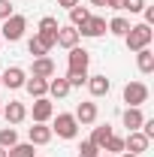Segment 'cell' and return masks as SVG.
<instances>
[{
  "label": "cell",
  "mask_w": 154,
  "mask_h": 157,
  "mask_svg": "<svg viewBox=\"0 0 154 157\" xmlns=\"http://www.w3.org/2000/svg\"><path fill=\"white\" fill-rule=\"evenodd\" d=\"M3 118L9 121V127H15L27 118V106L18 103V100H9V103H3Z\"/></svg>",
  "instance_id": "cell-6"
},
{
  "label": "cell",
  "mask_w": 154,
  "mask_h": 157,
  "mask_svg": "<svg viewBox=\"0 0 154 157\" xmlns=\"http://www.w3.org/2000/svg\"><path fill=\"white\" fill-rule=\"evenodd\" d=\"M88 91H91V97H106L109 91H112V82L103 76V73H97V76H88Z\"/></svg>",
  "instance_id": "cell-11"
},
{
  "label": "cell",
  "mask_w": 154,
  "mask_h": 157,
  "mask_svg": "<svg viewBox=\"0 0 154 157\" xmlns=\"http://www.w3.org/2000/svg\"><path fill=\"white\" fill-rule=\"evenodd\" d=\"M79 154H85V157H97V154H100V148H97L91 139H85V142L79 145Z\"/></svg>",
  "instance_id": "cell-28"
},
{
  "label": "cell",
  "mask_w": 154,
  "mask_h": 157,
  "mask_svg": "<svg viewBox=\"0 0 154 157\" xmlns=\"http://www.w3.org/2000/svg\"><path fill=\"white\" fill-rule=\"evenodd\" d=\"M24 30H27V18L18 15V12H12L9 18L3 21V27H0V39H6V42H18L24 36Z\"/></svg>",
  "instance_id": "cell-2"
},
{
  "label": "cell",
  "mask_w": 154,
  "mask_h": 157,
  "mask_svg": "<svg viewBox=\"0 0 154 157\" xmlns=\"http://www.w3.org/2000/svg\"><path fill=\"white\" fill-rule=\"evenodd\" d=\"M79 157H85V154H79Z\"/></svg>",
  "instance_id": "cell-41"
},
{
  "label": "cell",
  "mask_w": 154,
  "mask_h": 157,
  "mask_svg": "<svg viewBox=\"0 0 154 157\" xmlns=\"http://www.w3.org/2000/svg\"><path fill=\"white\" fill-rule=\"evenodd\" d=\"M12 12H15V9H12V3H9V0H0V21H6Z\"/></svg>",
  "instance_id": "cell-30"
},
{
  "label": "cell",
  "mask_w": 154,
  "mask_h": 157,
  "mask_svg": "<svg viewBox=\"0 0 154 157\" xmlns=\"http://www.w3.org/2000/svg\"><path fill=\"white\" fill-rule=\"evenodd\" d=\"M121 121H124L127 133H133V130H139V127H142L145 115H142V109H139V106H127V109H124V115H121Z\"/></svg>",
  "instance_id": "cell-14"
},
{
  "label": "cell",
  "mask_w": 154,
  "mask_h": 157,
  "mask_svg": "<svg viewBox=\"0 0 154 157\" xmlns=\"http://www.w3.org/2000/svg\"><path fill=\"white\" fill-rule=\"evenodd\" d=\"M106 6H109V9H115V12H124V0H109Z\"/></svg>",
  "instance_id": "cell-32"
},
{
  "label": "cell",
  "mask_w": 154,
  "mask_h": 157,
  "mask_svg": "<svg viewBox=\"0 0 154 157\" xmlns=\"http://www.w3.org/2000/svg\"><path fill=\"white\" fill-rule=\"evenodd\" d=\"M124 103H127V106H142V103H148V85H145V82H127V85H124Z\"/></svg>",
  "instance_id": "cell-4"
},
{
  "label": "cell",
  "mask_w": 154,
  "mask_h": 157,
  "mask_svg": "<svg viewBox=\"0 0 154 157\" xmlns=\"http://www.w3.org/2000/svg\"><path fill=\"white\" fill-rule=\"evenodd\" d=\"M73 115H76L79 127H82V124H94V121H97V103H91V100H85V103H79Z\"/></svg>",
  "instance_id": "cell-15"
},
{
  "label": "cell",
  "mask_w": 154,
  "mask_h": 157,
  "mask_svg": "<svg viewBox=\"0 0 154 157\" xmlns=\"http://www.w3.org/2000/svg\"><path fill=\"white\" fill-rule=\"evenodd\" d=\"M33 145L30 142H15L12 148H6V157H33Z\"/></svg>",
  "instance_id": "cell-23"
},
{
  "label": "cell",
  "mask_w": 154,
  "mask_h": 157,
  "mask_svg": "<svg viewBox=\"0 0 154 157\" xmlns=\"http://www.w3.org/2000/svg\"><path fill=\"white\" fill-rule=\"evenodd\" d=\"M142 18H145L142 24H148V27H151V24H154V6H145V9H142Z\"/></svg>",
  "instance_id": "cell-31"
},
{
  "label": "cell",
  "mask_w": 154,
  "mask_h": 157,
  "mask_svg": "<svg viewBox=\"0 0 154 157\" xmlns=\"http://www.w3.org/2000/svg\"><path fill=\"white\" fill-rule=\"evenodd\" d=\"M97 157H115V154H103V151H100V154H97Z\"/></svg>",
  "instance_id": "cell-36"
},
{
  "label": "cell",
  "mask_w": 154,
  "mask_h": 157,
  "mask_svg": "<svg viewBox=\"0 0 154 157\" xmlns=\"http://www.w3.org/2000/svg\"><path fill=\"white\" fill-rule=\"evenodd\" d=\"M79 30L76 27H73V24H64V27H58V45L60 48H67V52H70V48H76L79 45Z\"/></svg>",
  "instance_id": "cell-12"
},
{
  "label": "cell",
  "mask_w": 154,
  "mask_h": 157,
  "mask_svg": "<svg viewBox=\"0 0 154 157\" xmlns=\"http://www.w3.org/2000/svg\"><path fill=\"white\" fill-rule=\"evenodd\" d=\"M151 39H154V30L148 27V24H130V30H127L124 42H127L130 52H139V48H148Z\"/></svg>",
  "instance_id": "cell-1"
},
{
  "label": "cell",
  "mask_w": 154,
  "mask_h": 157,
  "mask_svg": "<svg viewBox=\"0 0 154 157\" xmlns=\"http://www.w3.org/2000/svg\"><path fill=\"white\" fill-rule=\"evenodd\" d=\"M148 145H151V139L145 136L142 130H133V133H127V139H124V151H130V154L148 151Z\"/></svg>",
  "instance_id": "cell-7"
},
{
  "label": "cell",
  "mask_w": 154,
  "mask_h": 157,
  "mask_svg": "<svg viewBox=\"0 0 154 157\" xmlns=\"http://www.w3.org/2000/svg\"><path fill=\"white\" fill-rule=\"evenodd\" d=\"M109 0H91V6H106Z\"/></svg>",
  "instance_id": "cell-34"
},
{
  "label": "cell",
  "mask_w": 154,
  "mask_h": 157,
  "mask_svg": "<svg viewBox=\"0 0 154 157\" xmlns=\"http://www.w3.org/2000/svg\"><path fill=\"white\" fill-rule=\"evenodd\" d=\"M103 151H106V154H121V151H124V139L112 133V136H109V142H106V148H103Z\"/></svg>",
  "instance_id": "cell-25"
},
{
  "label": "cell",
  "mask_w": 154,
  "mask_h": 157,
  "mask_svg": "<svg viewBox=\"0 0 154 157\" xmlns=\"http://www.w3.org/2000/svg\"><path fill=\"white\" fill-rule=\"evenodd\" d=\"M24 91H27V94H30V97L37 100V97H45V94H48V78H27V82H24Z\"/></svg>",
  "instance_id": "cell-18"
},
{
  "label": "cell",
  "mask_w": 154,
  "mask_h": 157,
  "mask_svg": "<svg viewBox=\"0 0 154 157\" xmlns=\"http://www.w3.org/2000/svg\"><path fill=\"white\" fill-rule=\"evenodd\" d=\"M0 82H3V88L15 91V88H24V82H27V73H24L21 67H9V70H3V73H0Z\"/></svg>",
  "instance_id": "cell-8"
},
{
  "label": "cell",
  "mask_w": 154,
  "mask_h": 157,
  "mask_svg": "<svg viewBox=\"0 0 154 157\" xmlns=\"http://www.w3.org/2000/svg\"><path fill=\"white\" fill-rule=\"evenodd\" d=\"M76 30H79V36H91V39H97V36H103V33H106V18L91 15V18L85 21L82 27H76Z\"/></svg>",
  "instance_id": "cell-9"
},
{
  "label": "cell",
  "mask_w": 154,
  "mask_h": 157,
  "mask_svg": "<svg viewBox=\"0 0 154 157\" xmlns=\"http://www.w3.org/2000/svg\"><path fill=\"white\" fill-rule=\"evenodd\" d=\"M124 9L127 12H142L145 9V0H124Z\"/></svg>",
  "instance_id": "cell-29"
},
{
  "label": "cell",
  "mask_w": 154,
  "mask_h": 157,
  "mask_svg": "<svg viewBox=\"0 0 154 157\" xmlns=\"http://www.w3.org/2000/svg\"><path fill=\"white\" fill-rule=\"evenodd\" d=\"M27 52H30L33 58H45V55H48V48H45V45L39 42V36H33L30 42H27Z\"/></svg>",
  "instance_id": "cell-26"
},
{
  "label": "cell",
  "mask_w": 154,
  "mask_h": 157,
  "mask_svg": "<svg viewBox=\"0 0 154 157\" xmlns=\"http://www.w3.org/2000/svg\"><path fill=\"white\" fill-rule=\"evenodd\" d=\"M55 73H58V67H55V60L48 58H33V76L37 78H55Z\"/></svg>",
  "instance_id": "cell-16"
},
{
  "label": "cell",
  "mask_w": 154,
  "mask_h": 157,
  "mask_svg": "<svg viewBox=\"0 0 154 157\" xmlns=\"http://www.w3.org/2000/svg\"><path fill=\"white\" fill-rule=\"evenodd\" d=\"M30 115H33V124H45V121H52V118H55V106H52V100H48V97H37V100H33Z\"/></svg>",
  "instance_id": "cell-5"
},
{
  "label": "cell",
  "mask_w": 154,
  "mask_h": 157,
  "mask_svg": "<svg viewBox=\"0 0 154 157\" xmlns=\"http://www.w3.org/2000/svg\"><path fill=\"white\" fill-rule=\"evenodd\" d=\"M64 9H73V6H79V0H58Z\"/></svg>",
  "instance_id": "cell-33"
},
{
  "label": "cell",
  "mask_w": 154,
  "mask_h": 157,
  "mask_svg": "<svg viewBox=\"0 0 154 157\" xmlns=\"http://www.w3.org/2000/svg\"><path fill=\"white\" fill-rule=\"evenodd\" d=\"M52 127L48 124H33L30 130H27V139H30V145H48L52 142Z\"/></svg>",
  "instance_id": "cell-13"
},
{
  "label": "cell",
  "mask_w": 154,
  "mask_h": 157,
  "mask_svg": "<svg viewBox=\"0 0 154 157\" xmlns=\"http://www.w3.org/2000/svg\"><path fill=\"white\" fill-rule=\"evenodd\" d=\"M0 45H3V39H0Z\"/></svg>",
  "instance_id": "cell-40"
},
{
  "label": "cell",
  "mask_w": 154,
  "mask_h": 157,
  "mask_svg": "<svg viewBox=\"0 0 154 157\" xmlns=\"http://www.w3.org/2000/svg\"><path fill=\"white\" fill-rule=\"evenodd\" d=\"M106 30H109V33H115V36H127V30H130V21L124 18V15H115L112 21H106Z\"/></svg>",
  "instance_id": "cell-20"
},
{
  "label": "cell",
  "mask_w": 154,
  "mask_h": 157,
  "mask_svg": "<svg viewBox=\"0 0 154 157\" xmlns=\"http://www.w3.org/2000/svg\"><path fill=\"white\" fill-rule=\"evenodd\" d=\"M109 136H112V127H109V124H103V127H94V133H91V142H94L97 148L103 151V148H106V142H109Z\"/></svg>",
  "instance_id": "cell-21"
},
{
  "label": "cell",
  "mask_w": 154,
  "mask_h": 157,
  "mask_svg": "<svg viewBox=\"0 0 154 157\" xmlns=\"http://www.w3.org/2000/svg\"><path fill=\"white\" fill-rule=\"evenodd\" d=\"M0 115H3V103H0Z\"/></svg>",
  "instance_id": "cell-38"
},
{
  "label": "cell",
  "mask_w": 154,
  "mask_h": 157,
  "mask_svg": "<svg viewBox=\"0 0 154 157\" xmlns=\"http://www.w3.org/2000/svg\"><path fill=\"white\" fill-rule=\"evenodd\" d=\"M70 91H73V88H70V82H67V78H48V94H52V97L64 100Z\"/></svg>",
  "instance_id": "cell-19"
},
{
  "label": "cell",
  "mask_w": 154,
  "mask_h": 157,
  "mask_svg": "<svg viewBox=\"0 0 154 157\" xmlns=\"http://www.w3.org/2000/svg\"><path fill=\"white\" fill-rule=\"evenodd\" d=\"M121 157H139V154H130V151H121Z\"/></svg>",
  "instance_id": "cell-35"
},
{
  "label": "cell",
  "mask_w": 154,
  "mask_h": 157,
  "mask_svg": "<svg viewBox=\"0 0 154 157\" xmlns=\"http://www.w3.org/2000/svg\"><path fill=\"white\" fill-rule=\"evenodd\" d=\"M136 67H139L142 76H151L154 73V52L151 48H139L136 52Z\"/></svg>",
  "instance_id": "cell-17"
},
{
  "label": "cell",
  "mask_w": 154,
  "mask_h": 157,
  "mask_svg": "<svg viewBox=\"0 0 154 157\" xmlns=\"http://www.w3.org/2000/svg\"><path fill=\"white\" fill-rule=\"evenodd\" d=\"M67 63H70V70L73 73H88V63H91V55L85 52V48H70V58H67Z\"/></svg>",
  "instance_id": "cell-10"
},
{
  "label": "cell",
  "mask_w": 154,
  "mask_h": 157,
  "mask_svg": "<svg viewBox=\"0 0 154 157\" xmlns=\"http://www.w3.org/2000/svg\"><path fill=\"white\" fill-rule=\"evenodd\" d=\"M67 82H70V88H82L85 82H88V73H73V70H67Z\"/></svg>",
  "instance_id": "cell-27"
},
{
  "label": "cell",
  "mask_w": 154,
  "mask_h": 157,
  "mask_svg": "<svg viewBox=\"0 0 154 157\" xmlns=\"http://www.w3.org/2000/svg\"><path fill=\"white\" fill-rule=\"evenodd\" d=\"M15 142H18L15 127H3V130H0V148H12Z\"/></svg>",
  "instance_id": "cell-24"
},
{
  "label": "cell",
  "mask_w": 154,
  "mask_h": 157,
  "mask_svg": "<svg viewBox=\"0 0 154 157\" xmlns=\"http://www.w3.org/2000/svg\"><path fill=\"white\" fill-rule=\"evenodd\" d=\"M0 157H6V148H0Z\"/></svg>",
  "instance_id": "cell-37"
},
{
  "label": "cell",
  "mask_w": 154,
  "mask_h": 157,
  "mask_svg": "<svg viewBox=\"0 0 154 157\" xmlns=\"http://www.w3.org/2000/svg\"><path fill=\"white\" fill-rule=\"evenodd\" d=\"M88 18H91V9H88V6H73V9H70V24H73V27H82Z\"/></svg>",
  "instance_id": "cell-22"
},
{
  "label": "cell",
  "mask_w": 154,
  "mask_h": 157,
  "mask_svg": "<svg viewBox=\"0 0 154 157\" xmlns=\"http://www.w3.org/2000/svg\"><path fill=\"white\" fill-rule=\"evenodd\" d=\"M0 88H3V82H0Z\"/></svg>",
  "instance_id": "cell-39"
},
{
  "label": "cell",
  "mask_w": 154,
  "mask_h": 157,
  "mask_svg": "<svg viewBox=\"0 0 154 157\" xmlns=\"http://www.w3.org/2000/svg\"><path fill=\"white\" fill-rule=\"evenodd\" d=\"M52 133H58L60 139H76L79 136V121L73 112H60L52 124Z\"/></svg>",
  "instance_id": "cell-3"
}]
</instances>
